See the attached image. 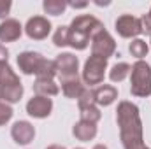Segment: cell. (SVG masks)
<instances>
[{"label": "cell", "mask_w": 151, "mask_h": 149, "mask_svg": "<svg viewBox=\"0 0 151 149\" xmlns=\"http://www.w3.org/2000/svg\"><path fill=\"white\" fill-rule=\"evenodd\" d=\"M23 27L18 19H4L0 23V42H14L21 37Z\"/></svg>", "instance_id": "4fadbf2b"}, {"label": "cell", "mask_w": 151, "mask_h": 149, "mask_svg": "<svg viewBox=\"0 0 151 149\" xmlns=\"http://www.w3.org/2000/svg\"><path fill=\"white\" fill-rule=\"evenodd\" d=\"M128 51H130L132 56H135L137 60H141V58H144V56L148 54L150 47H148L146 40H142V39H134V40L130 42V46H128Z\"/></svg>", "instance_id": "ffe728a7"}, {"label": "cell", "mask_w": 151, "mask_h": 149, "mask_svg": "<svg viewBox=\"0 0 151 149\" xmlns=\"http://www.w3.org/2000/svg\"><path fill=\"white\" fill-rule=\"evenodd\" d=\"M18 67L25 75L35 74L42 79H53L56 75L55 62L46 60L40 53L34 51H23L21 54H18Z\"/></svg>", "instance_id": "3957f363"}, {"label": "cell", "mask_w": 151, "mask_h": 149, "mask_svg": "<svg viewBox=\"0 0 151 149\" xmlns=\"http://www.w3.org/2000/svg\"><path fill=\"white\" fill-rule=\"evenodd\" d=\"M93 97H95V102L99 105L107 107L118 98V90L114 86H111V84H104V86H99L93 91Z\"/></svg>", "instance_id": "5bb4252c"}, {"label": "cell", "mask_w": 151, "mask_h": 149, "mask_svg": "<svg viewBox=\"0 0 151 149\" xmlns=\"http://www.w3.org/2000/svg\"><path fill=\"white\" fill-rule=\"evenodd\" d=\"M72 133H74V137L77 139V140H81V142H88V140L95 139V135H97V125H93V123H86V121H79V123H76L74 125Z\"/></svg>", "instance_id": "2e32d148"}, {"label": "cell", "mask_w": 151, "mask_h": 149, "mask_svg": "<svg viewBox=\"0 0 151 149\" xmlns=\"http://www.w3.org/2000/svg\"><path fill=\"white\" fill-rule=\"evenodd\" d=\"M53 44L56 47H65L69 46V27H58L55 35H53Z\"/></svg>", "instance_id": "7402d4cb"}, {"label": "cell", "mask_w": 151, "mask_h": 149, "mask_svg": "<svg viewBox=\"0 0 151 149\" xmlns=\"http://www.w3.org/2000/svg\"><path fill=\"white\" fill-rule=\"evenodd\" d=\"M116 32L123 39H134L142 34V23L135 16L123 14L116 19Z\"/></svg>", "instance_id": "9c48e42d"}, {"label": "cell", "mask_w": 151, "mask_h": 149, "mask_svg": "<svg viewBox=\"0 0 151 149\" xmlns=\"http://www.w3.org/2000/svg\"><path fill=\"white\" fill-rule=\"evenodd\" d=\"M130 93L134 97H141V98L151 95V67L142 60H137L132 65Z\"/></svg>", "instance_id": "5b68a950"}, {"label": "cell", "mask_w": 151, "mask_h": 149, "mask_svg": "<svg viewBox=\"0 0 151 149\" xmlns=\"http://www.w3.org/2000/svg\"><path fill=\"white\" fill-rule=\"evenodd\" d=\"M7 58H9V51L5 49V46L0 44V63L2 62H7Z\"/></svg>", "instance_id": "4316f807"}, {"label": "cell", "mask_w": 151, "mask_h": 149, "mask_svg": "<svg viewBox=\"0 0 151 149\" xmlns=\"http://www.w3.org/2000/svg\"><path fill=\"white\" fill-rule=\"evenodd\" d=\"M25 32L27 35L32 39V40H42L49 35L51 32V23L47 18L44 16H34L27 21V27H25Z\"/></svg>", "instance_id": "30bf717a"}, {"label": "cell", "mask_w": 151, "mask_h": 149, "mask_svg": "<svg viewBox=\"0 0 151 149\" xmlns=\"http://www.w3.org/2000/svg\"><path fill=\"white\" fill-rule=\"evenodd\" d=\"M132 72V67L128 65V63H116L113 65V69H111V72H109V79L113 81V82H121V81H125L128 75Z\"/></svg>", "instance_id": "ac0fdd59"}, {"label": "cell", "mask_w": 151, "mask_h": 149, "mask_svg": "<svg viewBox=\"0 0 151 149\" xmlns=\"http://www.w3.org/2000/svg\"><path fill=\"white\" fill-rule=\"evenodd\" d=\"M55 67H56V75L63 81H70L77 79V70H79V60L72 53H62L56 56L55 60Z\"/></svg>", "instance_id": "ba28073f"}, {"label": "cell", "mask_w": 151, "mask_h": 149, "mask_svg": "<svg viewBox=\"0 0 151 149\" xmlns=\"http://www.w3.org/2000/svg\"><path fill=\"white\" fill-rule=\"evenodd\" d=\"M141 23H142V32L151 34V9H150V12H148L146 16L141 18Z\"/></svg>", "instance_id": "484cf974"}, {"label": "cell", "mask_w": 151, "mask_h": 149, "mask_svg": "<svg viewBox=\"0 0 151 149\" xmlns=\"http://www.w3.org/2000/svg\"><path fill=\"white\" fill-rule=\"evenodd\" d=\"M53 111V100L49 97H32L28 102H27V112L28 116L32 117H37V119H44L47 117Z\"/></svg>", "instance_id": "8fae6325"}, {"label": "cell", "mask_w": 151, "mask_h": 149, "mask_svg": "<svg viewBox=\"0 0 151 149\" xmlns=\"http://www.w3.org/2000/svg\"><path fill=\"white\" fill-rule=\"evenodd\" d=\"M150 42H151V40H150Z\"/></svg>", "instance_id": "1f68e13d"}, {"label": "cell", "mask_w": 151, "mask_h": 149, "mask_svg": "<svg viewBox=\"0 0 151 149\" xmlns=\"http://www.w3.org/2000/svg\"><path fill=\"white\" fill-rule=\"evenodd\" d=\"M84 84L79 79H70V81H63L62 82V91L67 98H79L84 91Z\"/></svg>", "instance_id": "e0dca14e"}, {"label": "cell", "mask_w": 151, "mask_h": 149, "mask_svg": "<svg viewBox=\"0 0 151 149\" xmlns=\"http://www.w3.org/2000/svg\"><path fill=\"white\" fill-rule=\"evenodd\" d=\"M23 97V84L7 62L0 63V98L5 104H16Z\"/></svg>", "instance_id": "277c9868"}, {"label": "cell", "mask_w": 151, "mask_h": 149, "mask_svg": "<svg viewBox=\"0 0 151 149\" xmlns=\"http://www.w3.org/2000/svg\"><path fill=\"white\" fill-rule=\"evenodd\" d=\"M119 139L125 149H150L142 139V121L139 107L132 102H119L116 109Z\"/></svg>", "instance_id": "6da1fadb"}, {"label": "cell", "mask_w": 151, "mask_h": 149, "mask_svg": "<svg viewBox=\"0 0 151 149\" xmlns=\"http://www.w3.org/2000/svg\"><path fill=\"white\" fill-rule=\"evenodd\" d=\"M79 111H81V121H86V123H93V125H97V123L100 121V117H102V112L99 111L97 105H93V107H86V109H79Z\"/></svg>", "instance_id": "44dd1931"}, {"label": "cell", "mask_w": 151, "mask_h": 149, "mask_svg": "<svg viewBox=\"0 0 151 149\" xmlns=\"http://www.w3.org/2000/svg\"><path fill=\"white\" fill-rule=\"evenodd\" d=\"M97 102H95V97H93V91L91 90H84L83 91V95L77 98V105H79V109H86V107H93Z\"/></svg>", "instance_id": "603a6c76"}, {"label": "cell", "mask_w": 151, "mask_h": 149, "mask_svg": "<svg viewBox=\"0 0 151 149\" xmlns=\"http://www.w3.org/2000/svg\"><path fill=\"white\" fill-rule=\"evenodd\" d=\"M93 149H107V148H106V146H102V144H99V146H95Z\"/></svg>", "instance_id": "f546056e"}, {"label": "cell", "mask_w": 151, "mask_h": 149, "mask_svg": "<svg viewBox=\"0 0 151 149\" xmlns=\"http://www.w3.org/2000/svg\"><path fill=\"white\" fill-rule=\"evenodd\" d=\"M42 7H44V12H46V14L60 16V14L65 12V9H67V2H65V0H44Z\"/></svg>", "instance_id": "d6986e66"}, {"label": "cell", "mask_w": 151, "mask_h": 149, "mask_svg": "<svg viewBox=\"0 0 151 149\" xmlns=\"http://www.w3.org/2000/svg\"><path fill=\"white\" fill-rule=\"evenodd\" d=\"M106 69H107V60L99 58V56H90L84 63L83 69V79L86 84L93 86V84H100L104 81L106 75Z\"/></svg>", "instance_id": "8992f818"}, {"label": "cell", "mask_w": 151, "mask_h": 149, "mask_svg": "<svg viewBox=\"0 0 151 149\" xmlns=\"http://www.w3.org/2000/svg\"><path fill=\"white\" fill-rule=\"evenodd\" d=\"M46 149H65V148H63V146H56V144H55V146H49V148H46Z\"/></svg>", "instance_id": "f1b7e54d"}, {"label": "cell", "mask_w": 151, "mask_h": 149, "mask_svg": "<svg viewBox=\"0 0 151 149\" xmlns=\"http://www.w3.org/2000/svg\"><path fill=\"white\" fill-rule=\"evenodd\" d=\"M104 30V25L90 14H83L72 19L69 27V46L77 51H83L88 47L90 39H93L95 34Z\"/></svg>", "instance_id": "7a4b0ae2"}, {"label": "cell", "mask_w": 151, "mask_h": 149, "mask_svg": "<svg viewBox=\"0 0 151 149\" xmlns=\"http://www.w3.org/2000/svg\"><path fill=\"white\" fill-rule=\"evenodd\" d=\"M114 51H116V42L106 28L93 35V39H91V56H99V58L107 60L114 54Z\"/></svg>", "instance_id": "52a82bcc"}, {"label": "cell", "mask_w": 151, "mask_h": 149, "mask_svg": "<svg viewBox=\"0 0 151 149\" xmlns=\"http://www.w3.org/2000/svg\"><path fill=\"white\" fill-rule=\"evenodd\" d=\"M77 149H83V148H77Z\"/></svg>", "instance_id": "4dcf8cb0"}, {"label": "cell", "mask_w": 151, "mask_h": 149, "mask_svg": "<svg viewBox=\"0 0 151 149\" xmlns=\"http://www.w3.org/2000/svg\"><path fill=\"white\" fill-rule=\"evenodd\" d=\"M34 91H35V95H39V97H56L60 93V88H58V84L53 79L37 77L35 82H34Z\"/></svg>", "instance_id": "9a60e30c"}, {"label": "cell", "mask_w": 151, "mask_h": 149, "mask_svg": "<svg viewBox=\"0 0 151 149\" xmlns=\"http://www.w3.org/2000/svg\"><path fill=\"white\" fill-rule=\"evenodd\" d=\"M67 5H70L74 9H84L88 5V2H67Z\"/></svg>", "instance_id": "83f0119b"}, {"label": "cell", "mask_w": 151, "mask_h": 149, "mask_svg": "<svg viewBox=\"0 0 151 149\" xmlns=\"http://www.w3.org/2000/svg\"><path fill=\"white\" fill-rule=\"evenodd\" d=\"M11 135L14 139L16 144L19 146H27L34 140L35 137V128L28 123V121H16L11 128Z\"/></svg>", "instance_id": "7c38bea8"}, {"label": "cell", "mask_w": 151, "mask_h": 149, "mask_svg": "<svg viewBox=\"0 0 151 149\" xmlns=\"http://www.w3.org/2000/svg\"><path fill=\"white\" fill-rule=\"evenodd\" d=\"M12 114H14V112H12V109H11L9 104L0 102V126L5 125V123H9L11 117H12Z\"/></svg>", "instance_id": "cb8c5ba5"}, {"label": "cell", "mask_w": 151, "mask_h": 149, "mask_svg": "<svg viewBox=\"0 0 151 149\" xmlns=\"http://www.w3.org/2000/svg\"><path fill=\"white\" fill-rule=\"evenodd\" d=\"M11 7H12V4L9 0H0V18H7Z\"/></svg>", "instance_id": "d4e9b609"}]
</instances>
